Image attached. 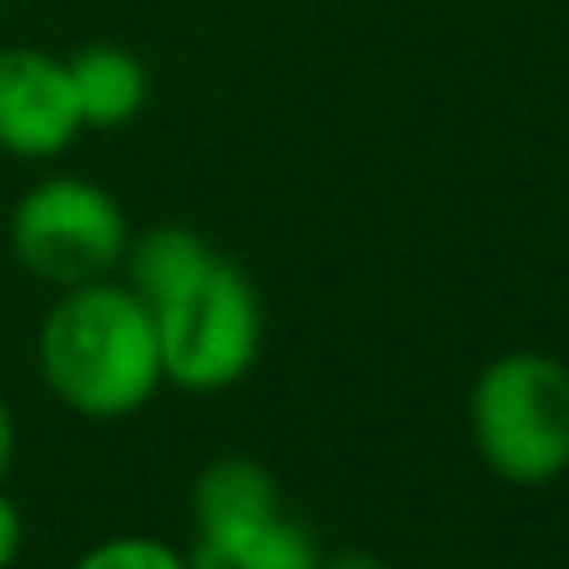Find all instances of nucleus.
<instances>
[{
    "label": "nucleus",
    "instance_id": "nucleus-8",
    "mask_svg": "<svg viewBox=\"0 0 569 569\" xmlns=\"http://www.w3.org/2000/svg\"><path fill=\"white\" fill-rule=\"evenodd\" d=\"M217 258V248L192 227H147V232H131V248L121 258L127 268V288L137 292L147 308H161V302L182 292L207 262Z\"/></svg>",
    "mask_w": 569,
    "mask_h": 569
},
{
    "label": "nucleus",
    "instance_id": "nucleus-3",
    "mask_svg": "<svg viewBox=\"0 0 569 569\" xmlns=\"http://www.w3.org/2000/svg\"><path fill=\"white\" fill-rule=\"evenodd\" d=\"M161 343V378L182 393H222L258 368L262 298L237 262L217 252L182 292L151 308Z\"/></svg>",
    "mask_w": 569,
    "mask_h": 569
},
{
    "label": "nucleus",
    "instance_id": "nucleus-2",
    "mask_svg": "<svg viewBox=\"0 0 569 569\" xmlns=\"http://www.w3.org/2000/svg\"><path fill=\"white\" fill-rule=\"evenodd\" d=\"M469 439L495 479L545 489L569 473V363L515 348L479 368L469 388Z\"/></svg>",
    "mask_w": 569,
    "mask_h": 569
},
{
    "label": "nucleus",
    "instance_id": "nucleus-5",
    "mask_svg": "<svg viewBox=\"0 0 569 569\" xmlns=\"http://www.w3.org/2000/svg\"><path fill=\"white\" fill-rule=\"evenodd\" d=\"M66 56L41 46L0 51V151L21 161H51L81 137Z\"/></svg>",
    "mask_w": 569,
    "mask_h": 569
},
{
    "label": "nucleus",
    "instance_id": "nucleus-9",
    "mask_svg": "<svg viewBox=\"0 0 569 569\" xmlns=\"http://www.w3.org/2000/svg\"><path fill=\"white\" fill-rule=\"evenodd\" d=\"M192 569H322V545L288 509L227 539H202Z\"/></svg>",
    "mask_w": 569,
    "mask_h": 569
},
{
    "label": "nucleus",
    "instance_id": "nucleus-4",
    "mask_svg": "<svg viewBox=\"0 0 569 569\" xmlns=\"http://www.w3.org/2000/svg\"><path fill=\"white\" fill-rule=\"evenodd\" d=\"M131 248V222L107 187L87 177H41L11 207V252L46 288L117 278Z\"/></svg>",
    "mask_w": 569,
    "mask_h": 569
},
{
    "label": "nucleus",
    "instance_id": "nucleus-10",
    "mask_svg": "<svg viewBox=\"0 0 569 569\" xmlns=\"http://www.w3.org/2000/svg\"><path fill=\"white\" fill-rule=\"evenodd\" d=\"M71 569H192V555L151 535H117L91 545Z\"/></svg>",
    "mask_w": 569,
    "mask_h": 569
},
{
    "label": "nucleus",
    "instance_id": "nucleus-13",
    "mask_svg": "<svg viewBox=\"0 0 569 569\" xmlns=\"http://www.w3.org/2000/svg\"><path fill=\"white\" fill-rule=\"evenodd\" d=\"M11 459H16V419H11V409H6V398H0V483H6Z\"/></svg>",
    "mask_w": 569,
    "mask_h": 569
},
{
    "label": "nucleus",
    "instance_id": "nucleus-11",
    "mask_svg": "<svg viewBox=\"0 0 569 569\" xmlns=\"http://www.w3.org/2000/svg\"><path fill=\"white\" fill-rule=\"evenodd\" d=\"M21 545H26V525H21V509L6 499L0 489V569H11L21 559Z\"/></svg>",
    "mask_w": 569,
    "mask_h": 569
},
{
    "label": "nucleus",
    "instance_id": "nucleus-7",
    "mask_svg": "<svg viewBox=\"0 0 569 569\" xmlns=\"http://www.w3.org/2000/svg\"><path fill=\"white\" fill-rule=\"evenodd\" d=\"M71 71V91H76V111L87 131H117L127 121L141 117L151 97V76L127 46L117 41H91L81 51L66 56Z\"/></svg>",
    "mask_w": 569,
    "mask_h": 569
},
{
    "label": "nucleus",
    "instance_id": "nucleus-1",
    "mask_svg": "<svg viewBox=\"0 0 569 569\" xmlns=\"http://www.w3.org/2000/svg\"><path fill=\"white\" fill-rule=\"evenodd\" d=\"M36 363L66 409L97 423L131 419L167 383L157 318L121 278L56 292L41 318Z\"/></svg>",
    "mask_w": 569,
    "mask_h": 569
},
{
    "label": "nucleus",
    "instance_id": "nucleus-6",
    "mask_svg": "<svg viewBox=\"0 0 569 569\" xmlns=\"http://www.w3.org/2000/svg\"><path fill=\"white\" fill-rule=\"evenodd\" d=\"M282 489L262 463L252 459H217L197 473L192 483V529H197V545L202 539H227V535H242V529L262 525V519L282 515Z\"/></svg>",
    "mask_w": 569,
    "mask_h": 569
},
{
    "label": "nucleus",
    "instance_id": "nucleus-12",
    "mask_svg": "<svg viewBox=\"0 0 569 569\" xmlns=\"http://www.w3.org/2000/svg\"><path fill=\"white\" fill-rule=\"evenodd\" d=\"M322 569H388V559L373 549H338V555H322Z\"/></svg>",
    "mask_w": 569,
    "mask_h": 569
}]
</instances>
